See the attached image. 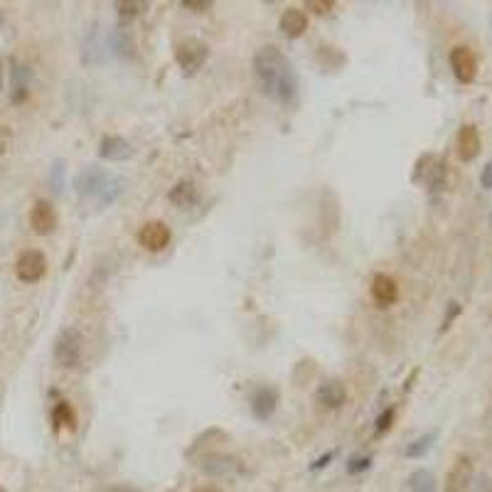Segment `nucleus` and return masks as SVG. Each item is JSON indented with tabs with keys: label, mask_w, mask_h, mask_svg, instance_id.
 I'll use <instances>...</instances> for the list:
<instances>
[{
	"label": "nucleus",
	"mask_w": 492,
	"mask_h": 492,
	"mask_svg": "<svg viewBox=\"0 0 492 492\" xmlns=\"http://www.w3.org/2000/svg\"><path fill=\"white\" fill-rule=\"evenodd\" d=\"M254 71L261 92L281 106H293L298 96V79L288 57L278 47H261L254 57Z\"/></svg>",
	"instance_id": "nucleus-1"
},
{
	"label": "nucleus",
	"mask_w": 492,
	"mask_h": 492,
	"mask_svg": "<svg viewBox=\"0 0 492 492\" xmlns=\"http://www.w3.org/2000/svg\"><path fill=\"white\" fill-rule=\"evenodd\" d=\"M207 57H210V47L197 37L183 40V42L175 47V60H178V65L183 67V71H187V74H195L197 69H202Z\"/></svg>",
	"instance_id": "nucleus-2"
},
{
	"label": "nucleus",
	"mask_w": 492,
	"mask_h": 492,
	"mask_svg": "<svg viewBox=\"0 0 492 492\" xmlns=\"http://www.w3.org/2000/svg\"><path fill=\"white\" fill-rule=\"evenodd\" d=\"M15 273L22 283H37L44 278L47 273V259H44L42 251L37 249H27L17 256L15 261Z\"/></svg>",
	"instance_id": "nucleus-3"
},
{
	"label": "nucleus",
	"mask_w": 492,
	"mask_h": 492,
	"mask_svg": "<svg viewBox=\"0 0 492 492\" xmlns=\"http://www.w3.org/2000/svg\"><path fill=\"white\" fill-rule=\"evenodd\" d=\"M54 359L60 367H79L81 364V335L76 330H65L54 342Z\"/></svg>",
	"instance_id": "nucleus-4"
},
{
	"label": "nucleus",
	"mask_w": 492,
	"mask_h": 492,
	"mask_svg": "<svg viewBox=\"0 0 492 492\" xmlns=\"http://www.w3.org/2000/svg\"><path fill=\"white\" fill-rule=\"evenodd\" d=\"M448 62H450V69H453L455 79H458L460 84H470V81H475L477 60H475V54H473L470 47H466V44L453 47L448 54Z\"/></svg>",
	"instance_id": "nucleus-5"
},
{
	"label": "nucleus",
	"mask_w": 492,
	"mask_h": 492,
	"mask_svg": "<svg viewBox=\"0 0 492 492\" xmlns=\"http://www.w3.org/2000/svg\"><path fill=\"white\" fill-rule=\"evenodd\" d=\"M473 480V458L466 453H460L453 460L450 470L446 473L443 480V492H466Z\"/></svg>",
	"instance_id": "nucleus-6"
},
{
	"label": "nucleus",
	"mask_w": 492,
	"mask_h": 492,
	"mask_svg": "<svg viewBox=\"0 0 492 492\" xmlns=\"http://www.w3.org/2000/svg\"><path fill=\"white\" fill-rule=\"evenodd\" d=\"M173 239V232L165 222H146L138 232V241L148 251H162Z\"/></svg>",
	"instance_id": "nucleus-7"
},
{
	"label": "nucleus",
	"mask_w": 492,
	"mask_h": 492,
	"mask_svg": "<svg viewBox=\"0 0 492 492\" xmlns=\"http://www.w3.org/2000/svg\"><path fill=\"white\" fill-rule=\"evenodd\" d=\"M30 227L40 237H47V234L54 232V227H57V212H54L52 202L47 200L35 202L33 210H30Z\"/></svg>",
	"instance_id": "nucleus-8"
},
{
	"label": "nucleus",
	"mask_w": 492,
	"mask_h": 492,
	"mask_svg": "<svg viewBox=\"0 0 492 492\" xmlns=\"http://www.w3.org/2000/svg\"><path fill=\"white\" fill-rule=\"evenodd\" d=\"M480 148H482V138H480V130L477 126L473 124H463L458 130V155L463 162H470L480 155Z\"/></svg>",
	"instance_id": "nucleus-9"
},
{
	"label": "nucleus",
	"mask_w": 492,
	"mask_h": 492,
	"mask_svg": "<svg viewBox=\"0 0 492 492\" xmlns=\"http://www.w3.org/2000/svg\"><path fill=\"white\" fill-rule=\"evenodd\" d=\"M372 298L379 308H391L399 300V283L387 273H377L372 281Z\"/></svg>",
	"instance_id": "nucleus-10"
},
{
	"label": "nucleus",
	"mask_w": 492,
	"mask_h": 492,
	"mask_svg": "<svg viewBox=\"0 0 492 492\" xmlns=\"http://www.w3.org/2000/svg\"><path fill=\"white\" fill-rule=\"evenodd\" d=\"M318 401L328 409H340L347 401V387L342 379H328L318 387Z\"/></svg>",
	"instance_id": "nucleus-11"
},
{
	"label": "nucleus",
	"mask_w": 492,
	"mask_h": 492,
	"mask_svg": "<svg viewBox=\"0 0 492 492\" xmlns=\"http://www.w3.org/2000/svg\"><path fill=\"white\" fill-rule=\"evenodd\" d=\"M278 404V391L273 387H259L251 396V412L256 418H269L271 414L276 412Z\"/></svg>",
	"instance_id": "nucleus-12"
},
{
	"label": "nucleus",
	"mask_w": 492,
	"mask_h": 492,
	"mask_svg": "<svg viewBox=\"0 0 492 492\" xmlns=\"http://www.w3.org/2000/svg\"><path fill=\"white\" fill-rule=\"evenodd\" d=\"M278 27H281V33L286 35V37H300V35L308 30V15H305V10H300V8H288L281 15Z\"/></svg>",
	"instance_id": "nucleus-13"
},
{
	"label": "nucleus",
	"mask_w": 492,
	"mask_h": 492,
	"mask_svg": "<svg viewBox=\"0 0 492 492\" xmlns=\"http://www.w3.org/2000/svg\"><path fill=\"white\" fill-rule=\"evenodd\" d=\"M99 155L106 160H126V158H130V146L119 135H108V138H103Z\"/></svg>",
	"instance_id": "nucleus-14"
},
{
	"label": "nucleus",
	"mask_w": 492,
	"mask_h": 492,
	"mask_svg": "<svg viewBox=\"0 0 492 492\" xmlns=\"http://www.w3.org/2000/svg\"><path fill=\"white\" fill-rule=\"evenodd\" d=\"M195 200H197V187L192 180H180V183L170 189V202L183 207V210L189 205H195Z\"/></svg>",
	"instance_id": "nucleus-15"
},
{
	"label": "nucleus",
	"mask_w": 492,
	"mask_h": 492,
	"mask_svg": "<svg viewBox=\"0 0 492 492\" xmlns=\"http://www.w3.org/2000/svg\"><path fill=\"white\" fill-rule=\"evenodd\" d=\"M52 418H54V428H57V431H60V428H74L76 426V414H74V409H71L69 401H60V404L54 406Z\"/></svg>",
	"instance_id": "nucleus-16"
},
{
	"label": "nucleus",
	"mask_w": 492,
	"mask_h": 492,
	"mask_svg": "<svg viewBox=\"0 0 492 492\" xmlns=\"http://www.w3.org/2000/svg\"><path fill=\"white\" fill-rule=\"evenodd\" d=\"M409 487L412 492H436V477L428 470H416L409 477Z\"/></svg>",
	"instance_id": "nucleus-17"
},
{
	"label": "nucleus",
	"mask_w": 492,
	"mask_h": 492,
	"mask_svg": "<svg viewBox=\"0 0 492 492\" xmlns=\"http://www.w3.org/2000/svg\"><path fill=\"white\" fill-rule=\"evenodd\" d=\"M436 436H439V433L431 431V433H426V436H421V439H416L412 446H409V448H406V455H409V458H421V455L426 453V450L433 446Z\"/></svg>",
	"instance_id": "nucleus-18"
},
{
	"label": "nucleus",
	"mask_w": 492,
	"mask_h": 492,
	"mask_svg": "<svg viewBox=\"0 0 492 492\" xmlns=\"http://www.w3.org/2000/svg\"><path fill=\"white\" fill-rule=\"evenodd\" d=\"M394 416H396L394 409H387V412L377 418V436H384V433L389 431L391 423H394Z\"/></svg>",
	"instance_id": "nucleus-19"
},
{
	"label": "nucleus",
	"mask_w": 492,
	"mask_h": 492,
	"mask_svg": "<svg viewBox=\"0 0 492 492\" xmlns=\"http://www.w3.org/2000/svg\"><path fill=\"white\" fill-rule=\"evenodd\" d=\"M305 8L313 12H318V15H325V12L332 10V0H308L305 3Z\"/></svg>",
	"instance_id": "nucleus-20"
},
{
	"label": "nucleus",
	"mask_w": 492,
	"mask_h": 492,
	"mask_svg": "<svg viewBox=\"0 0 492 492\" xmlns=\"http://www.w3.org/2000/svg\"><path fill=\"white\" fill-rule=\"evenodd\" d=\"M369 468V458H364V455H357V458L350 460V466H347V473H352V475H357V473L367 470Z\"/></svg>",
	"instance_id": "nucleus-21"
},
{
	"label": "nucleus",
	"mask_w": 492,
	"mask_h": 492,
	"mask_svg": "<svg viewBox=\"0 0 492 492\" xmlns=\"http://www.w3.org/2000/svg\"><path fill=\"white\" fill-rule=\"evenodd\" d=\"M138 8H143L141 3H119V15L124 17H135L138 15Z\"/></svg>",
	"instance_id": "nucleus-22"
},
{
	"label": "nucleus",
	"mask_w": 492,
	"mask_h": 492,
	"mask_svg": "<svg viewBox=\"0 0 492 492\" xmlns=\"http://www.w3.org/2000/svg\"><path fill=\"white\" fill-rule=\"evenodd\" d=\"M183 8H187V10H195V12H205L212 8L210 0H185Z\"/></svg>",
	"instance_id": "nucleus-23"
},
{
	"label": "nucleus",
	"mask_w": 492,
	"mask_h": 492,
	"mask_svg": "<svg viewBox=\"0 0 492 492\" xmlns=\"http://www.w3.org/2000/svg\"><path fill=\"white\" fill-rule=\"evenodd\" d=\"M460 315V305L458 303H450V308H448V315L443 318V325H441V332H446L450 328V323H453L455 318Z\"/></svg>",
	"instance_id": "nucleus-24"
},
{
	"label": "nucleus",
	"mask_w": 492,
	"mask_h": 492,
	"mask_svg": "<svg viewBox=\"0 0 492 492\" xmlns=\"http://www.w3.org/2000/svg\"><path fill=\"white\" fill-rule=\"evenodd\" d=\"M480 185L485 189H492V160L487 162L485 168H482V173H480Z\"/></svg>",
	"instance_id": "nucleus-25"
},
{
	"label": "nucleus",
	"mask_w": 492,
	"mask_h": 492,
	"mask_svg": "<svg viewBox=\"0 0 492 492\" xmlns=\"http://www.w3.org/2000/svg\"><path fill=\"white\" fill-rule=\"evenodd\" d=\"M106 492H143V490H138V487H133V485H126V482H121V485H111Z\"/></svg>",
	"instance_id": "nucleus-26"
},
{
	"label": "nucleus",
	"mask_w": 492,
	"mask_h": 492,
	"mask_svg": "<svg viewBox=\"0 0 492 492\" xmlns=\"http://www.w3.org/2000/svg\"><path fill=\"white\" fill-rule=\"evenodd\" d=\"M192 492H222V487H217V485H202V487H195Z\"/></svg>",
	"instance_id": "nucleus-27"
},
{
	"label": "nucleus",
	"mask_w": 492,
	"mask_h": 492,
	"mask_svg": "<svg viewBox=\"0 0 492 492\" xmlns=\"http://www.w3.org/2000/svg\"><path fill=\"white\" fill-rule=\"evenodd\" d=\"M330 458H332V455H325V458H320L318 463H315V468H323L325 463H328V460H330Z\"/></svg>",
	"instance_id": "nucleus-28"
},
{
	"label": "nucleus",
	"mask_w": 492,
	"mask_h": 492,
	"mask_svg": "<svg viewBox=\"0 0 492 492\" xmlns=\"http://www.w3.org/2000/svg\"><path fill=\"white\" fill-rule=\"evenodd\" d=\"M490 224H492V214H490Z\"/></svg>",
	"instance_id": "nucleus-29"
}]
</instances>
